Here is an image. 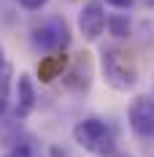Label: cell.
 <instances>
[{
    "instance_id": "6da1fadb",
    "label": "cell",
    "mask_w": 154,
    "mask_h": 157,
    "mask_svg": "<svg viewBox=\"0 0 154 157\" xmlns=\"http://www.w3.org/2000/svg\"><path fill=\"white\" fill-rule=\"evenodd\" d=\"M100 68H103L106 81L114 87V90H119V92L130 90V87L138 81V68H135V63H133V57H130L127 52H122V49H116V46L103 49Z\"/></svg>"
},
{
    "instance_id": "7a4b0ae2",
    "label": "cell",
    "mask_w": 154,
    "mask_h": 157,
    "mask_svg": "<svg viewBox=\"0 0 154 157\" xmlns=\"http://www.w3.org/2000/svg\"><path fill=\"white\" fill-rule=\"evenodd\" d=\"M73 138H76L78 146H84L87 152L92 155H111L114 152V138H111V130L103 119L97 117H87L73 125Z\"/></svg>"
},
{
    "instance_id": "3957f363",
    "label": "cell",
    "mask_w": 154,
    "mask_h": 157,
    "mask_svg": "<svg viewBox=\"0 0 154 157\" xmlns=\"http://www.w3.org/2000/svg\"><path fill=\"white\" fill-rule=\"evenodd\" d=\"M68 41H70V30H68L65 19H60V16H51L32 27V44L41 52H54V49L65 46Z\"/></svg>"
},
{
    "instance_id": "277c9868",
    "label": "cell",
    "mask_w": 154,
    "mask_h": 157,
    "mask_svg": "<svg viewBox=\"0 0 154 157\" xmlns=\"http://www.w3.org/2000/svg\"><path fill=\"white\" fill-rule=\"evenodd\" d=\"M127 122L138 138H154V98L138 95L127 109Z\"/></svg>"
},
{
    "instance_id": "5b68a950",
    "label": "cell",
    "mask_w": 154,
    "mask_h": 157,
    "mask_svg": "<svg viewBox=\"0 0 154 157\" xmlns=\"http://www.w3.org/2000/svg\"><path fill=\"white\" fill-rule=\"evenodd\" d=\"M106 8H103V3L100 0H89V3H84V8L78 11V30L81 35L87 38V41H97L103 30H106Z\"/></svg>"
},
{
    "instance_id": "8992f818",
    "label": "cell",
    "mask_w": 154,
    "mask_h": 157,
    "mask_svg": "<svg viewBox=\"0 0 154 157\" xmlns=\"http://www.w3.org/2000/svg\"><path fill=\"white\" fill-rule=\"evenodd\" d=\"M35 109V87L27 73L16 78V117H30Z\"/></svg>"
},
{
    "instance_id": "52a82bcc",
    "label": "cell",
    "mask_w": 154,
    "mask_h": 157,
    "mask_svg": "<svg viewBox=\"0 0 154 157\" xmlns=\"http://www.w3.org/2000/svg\"><path fill=\"white\" fill-rule=\"evenodd\" d=\"M62 68H65V54H57V57H43L41 63H38V78L49 84V81H54V78L62 73Z\"/></svg>"
},
{
    "instance_id": "ba28073f",
    "label": "cell",
    "mask_w": 154,
    "mask_h": 157,
    "mask_svg": "<svg viewBox=\"0 0 154 157\" xmlns=\"http://www.w3.org/2000/svg\"><path fill=\"white\" fill-rule=\"evenodd\" d=\"M106 27H108V33H111L116 41L130 38V19L122 16V14H111V16H108V22H106Z\"/></svg>"
},
{
    "instance_id": "9c48e42d",
    "label": "cell",
    "mask_w": 154,
    "mask_h": 157,
    "mask_svg": "<svg viewBox=\"0 0 154 157\" xmlns=\"http://www.w3.org/2000/svg\"><path fill=\"white\" fill-rule=\"evenodd\" d=\"M8 87H11V65L6 63L0 68V114L8 106Z\"/></svg>"
},
{
    "instance_id": "30bf717a",
    "label": "cell",
    "mask_w": 154,
    "mask_h": 157,
    "mask_svg": "<svg viewBox=\"0 0 154 157\" xmlns=\"http://www.w3.org/2000/svg\"><path fill=\"white\" fill-rule=\"evenodd\" d=\"M16 3H19L22 8H27V11H38V8H43V6H46L49 0H16Z\"/></svg>"
},
{
    "instance_id": "8fae6325",
    "label": "cell",
    "mask_w": 154,
    "mask_h": 157,
    "mask_svg": "<svg viewBox=\"0 0 154 157\" xmlns=\"http://www.w3.org/2000/svg\"><path fill=\"white\" fill-rule=\"evenodd\" d=\"M8 157H32V152H30V146H27V144H19Z\"/></svg>"
},
{
    "instance_id": "7c38bea8",
    "label": "cell",
    "mask_w": 154,
    "mask_h": 157,
    "mask_svg": "<svg viewBox=\"0 0 154 157\" xmlns=\"http://www.w3.org/2000/svg\"><path fill=\"white\" fill-rule=\"evenodd\" d=\"M108 6H114V8H133V3L135 0H106Z\"/></svg>"
},
{
    "instance_id": "4fadbf2b",
    "label": "cell",
    "mask_w": 154,
    "mask_h": 157,
    "mask_svg": "<svg viewBox=\"0 0 154 157\" xmlns=\"http://www.w3.org/2000/svg\"><path fill=\"white\" fill-rule=\"evenodd\" d=\"M3 65H6V60H3V49H0V68H3Z\"/></svg>"
},
{
    "instance_id": "5bb4252c",
    "label": "cell",
    "mask_w": 154,
    "mask_h": 157,
    "mask_svg": "<svg viewBox=\"0 0 154 157\" xmlns=\"http://www.w3.org/2000/svg\"><path fill=\"white\" fill-rule=\"evenodd\" d=\"M143 3H146V6H149V8H154V0H143Z\"/></svg>"
}]
</instances>
